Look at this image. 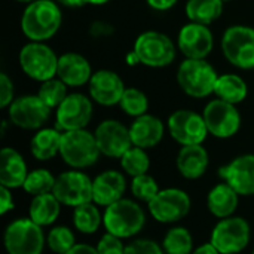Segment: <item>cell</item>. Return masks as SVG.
<instances>
[{
  "mask_svg": "<svg viewBox=\"0 0 254 254\" xmlns=\"http://www.w3.org/2000/svg\"><path fill=\"white\" fill-rule=\"evenodd\" d=\"M61 21L63 15L55 1L36 0L25 7L21 18V28L31 42H43L60 30Z\"/></svg>",
  "mask_w": 254,
  "mask_h": 254,
  "instance_id": "cell-1",
  "label": "cell"
},
{
  "mask_svg": "<svg viewBox=\"0 0 254 254\" xmlns=\"http://www.w3.org/2000/svg\"><path fill=\"white\" fill-rule=\"evenodd\" d=\"M146 225V214L140 204L132 199L122 198L109 205L103 214V226L112 235L122 240L135 237Z\"/></svg>",
  "mask_w": 254,
  "mask_h": 254,
  "instance_id": "cell-2",
  "label": "cell"
},
{
  "mask_svg": "<svg viewBox=\"0 0 254 254\" xmlns=\"http://www.w3.org/2000/svg\"><path fill=\"white\" fill-rule=\"evenodd\" d=\"M60 155L73 170H83L92 167L98 161L101 152L94 134L86 129H76L63 132Z\"/></svg>",
  "mask_w": 254,
  "mask_h": 254,
  "instance_id": "cell-3",
  "label": "cell"
},
{
  "mask_svg": "<svg viewBox=\"0 0 254 254\" xmlns=\"http://www.w3.org/2000/svg\"><path fill=\"white\" fill-rule=\"evenodd\" d=\"M219 76L214 67L205 60H185L177 71L180 88L193 98H205L214 92Z\"/></svg>",
  "mask_w": 254,
  "mask_h": 254,
  "instance_id": "cell-4",
  "label": "cell"
},
{
  "mask_svg": "<svg viewBox=\"0 0 254 254\" xmlns=\"http://www.w3.org/2000/svg\"><path fill=\"white\" fill-rule=\"evenodd\" d=\"M7 254H42L46 238L42 226L36 225L30 217L16 219L7 225L3 237Z\"/></svg>",
  "mask_w": 254,
  "mask_h": 254,
  "instance_id": "cell-5",
  "label": "cell"
},
{
  "mask_svg": "<svg viewBox=\"0 0 254 254\" xmlns=\"http://www.w3.org/2000/svg\"><path fill=\"white\" fill-rule=\"evenodd\" d=\"M134 54L147 67H165L176 58V46L171 39L159 31H144L134 43Z\"/></svg>",
  "mask_w": 254,
  "mask_h": 254,
  "instance_id": "cell-6",
  "label": "cell"
},
{
  "mask_svg": "<svg viewBox=\"0 0 254 254\" xmlns=\"http://www.w3.org/2000/svg\"><path fill=\"white\" fill-rule=\"evenodd\" d=\"M250 225L243 217L222 219L211 231L210 243L220 254H238L247 249L250 243Z\"/></svg>",
  "mask_w": 254,
  "mask_h": 254,
  "instance_id": "cell-7",
  "label": "cell"
},
{
  "mask_svg": "<svg viewBox=\"0 0 254 254\" xmlns=\"http://www.w3.org/2000/svg\"><path fill=\"white\" fill-rule=\"evenodd\" d=\"M19 65L31 79L46 82L57 76L58 57L42 42H31L19 51Z\"/></svg>",
  "mask_w": 254,
  "mask_h": 254,
  "instance_id": "cell-8",
  "label": "cell"
},
{
  "mask_svg": "<svg viewBox=\"0 0 254 254\" xmlns=\"http://www.w3.org/2000/svg\"><path fill=\"white\" fill-rule=\"evenodd\" d=\"M92 183L94 180L80 170H68L57 177L52 193L61 205L76 208L82 204L92 202Z\"/></svg>",
  "mask_w": 254,
  "mask_h": 254,
  "instance_id": "cell-9",
  "label": "cell"
},
{
  "mask_svg": "<svg viewBox=\"0 0 254 254\" xmlns=\"http://www.w3.org/2000/svg\"><path fill=\"white\" fill-rule=\"evenodd\" d=\"M150 216L164 225L183 220L190 211V196L176 188L159 190V193L147 204Z\"/></svg>",
  "mask_w": 254,
  "mask_h": 254,
  "instance_id": "cell-10",
  "label": "cell"
},
{
  "mask_svg": "<svg viewBox=\"0 0 254 254\" xmlns=\"http://www.w3.org/2000/svg\"><path fill=\"white\" fill-rule=\"evenodd\" d=\"M226 60L240 68H254V28L246 25L229 27L222 37Z\"/></svg>",
  "mask_w": 254,
  "mask_h": 254,
  "instance_id": "cell-11",
  "label": "cell"
},
{
  "mask_svg": "<svg viewBox=\"0 0 254 254\" xmlns=\"http://www.w3.org/2000/svg\"><path fill=\"white\" fill-rule=\"evenodd\" d=\"M202 116L208 132L217 138H231L240 131L241 115L235 104H231L220 98L213 100L204 109Z\"/></svg>",
  "mask_w": 254,
  "mask_h": 254,
  "instance_id": "cell-12",
  "label": "cell"
},
{
  "mask_svg": "<svg viewBox=\"0 0 254 254\" xmlns=\"http://www.w3.org/2000/svg\"><path fill=\"white\" fill-rule=\"evenodd\" d=\"M168 131L171 137L182 146L202 144L210 134L204 116L192 110L174 112L168 119Z\"/></svg>",
  "mask_w": 254,
  "mask_h": 254,
  "instance_id": "cell-13",
  "label": "cell"
},
{
  "mask_svg": "<svg viewBox=\"0 0 254 254\" xmlns=\"http://www.w3.org/2000/svg\"><path fill=\"white\" fill-rule=\"evenodd\" d=\"M51 109L39 95H24L13 100L9 106V119L22 129H39L45 125Z\"/></svg>",
  "mask_w": 254,
  "mask_h": 254,
  "instance_id": "cell-14",
  "label": "cell"
},
{
  "mask_svg": "<svg viewBox=\"0 0 254 254\" xmlns=\"http://www.w3.org/2000/svg\"><path fill=\"white\" fill-rule=\"evenodd\" d=\"M95 140L101 155L121 159L124 153L132 147L129 128L115 119L103 121L95 129Z\"/></svg>",
  "mask_w": 254,
  "mask_h": 254,
  "instance_id": "cell-15",
  "label": "cell"
},
{
  "mask_svg": "<svg viewBox=\"0 0 254 254\" xmlns=\"http://www.w3.org/2000/svg\"><path fill=\"white\" fill-rule=\"evenodd\" d=\"M92 118V103L83 94H70L57 107V129L76 131L85 129Z\"/></svg>",
  "mask_w": 254,
  "mask_h": 254,
  "instance_id": "cell-16",
  "label": "cell"
},
{
  "mask_svg": "<svg viewBox=\"0 0 254 254\" xmlns=\"http://www.w3.org/2000/svg\"><path fill=\"white\" fill-rule=\"evenodd\" d=\"M225 183L234 188L240 196L254 195V155H241L219 170Z\"/></svg>",
  "mask_w": 254,
  "mask_h": 254,
  "instance_id": "cell-17",
  "label": "cell"
},
{
  "mask_svg": "<svg viewBox=\"0 0 254 254\" xmlns=\"http://www.w3.org/2000/svg\"><path fill=\"white\" fill-rule=\"evenodd\" d=\"M179 48L186 58L204 60L213 49V34L204 24H186L179 33Z\"/></svg>",
  "mask_w": 254,
  "mask_h": 254,
  "instance_id": "cell-18",
  "label": "cell"
},
{
  "mask_svg": "<svg viewBox=\"0 0 254 254\" xmlns=\"http://www.w3.org/2000/svg\"><path fill=\"white\" fill-rule=\"evenodd\" d=\"M125 89L119 74L112 70H98L89 80V94L101 106L119 104Z\"/></svg>",
  "mask_w": 254,
  "mask_h": 254,
  "instance_id": "cell-19",
  "label": "cell"
},
{
  "mask_svg": "<svg viewBox=\"0 0 254 254\" xmlns=\"http://www.w3.org/2000/svg\"><path fill=\"white\" fill-rule=\"evenodd\" d=\"M127 190L125 176L116 170L100 173L92 183V202L98 207L107 208L109 205L121 201Z\"/></svg>",
  "mask_w": 254,
  "mask_h": 254,
  "instance_id": "cell-20",
  "label": "cell"
},
{
  "mask_svg": "<svg viewBox=\"0 0 254 254\" xmlns=\"http://www.w3.org/2000/svg\"><path fill=\"white\" fill-rule=\"evenodd\" d=\"M57 76L67 86H82L85 83H89L92 77L91 64L80 54L76 52L64 54L58 58Z\"/></svg>",
  "mask_w": 254,
  "mask_h": 254,
  "instance_id": "cell-21",
  "label": "cell"
},
{
  "mask_svg": "<svg viewBox=\"0 0 254 254\" xmlns=\"http://www.w3.org/2000/svg\"><path fill=\"white\" fill-rule=\"evenodd\" d=\"M27 176V164L21 153L12 147H3L0 152V186L10 190L22 188Z\"/></svg>",
  "mask_w": 254,
  "mask_h": 254,
  "instance_id": "cell-22",
  "label": "cell"
},
{
  "mask_svg": "<svg viewBox=\"0 0 254 254\" xmlns=\"http://www.w3.org/2000/svg\"><path fill=\"white\" fill-rule=\"evenodd\" d=\"M165 127L162 121L152 115H141L134 119L129 127V134L132 140V146L141 149L155 147L164 137Z\"/></svg>",
  "mask_w": 254,
  "mask_h": 254,
  "instance_id": "cell-23",
  "label": "cell"
},
{
  "mask_svg": "<svg viewBox=\"0 0 254 254\" xmlns=\"http://www.w3.org/2000/svg\"><path fill=\"white\" fill-rule=\"evenodd\" d=\"M210 164L208 152L202 147V144H192V146H182L176 165L179 173L188 180L201 179Z\"/></svg>",
  "mask_w": 254,
  "mask_h": 254,
  "instance_id": "cell-24",
  "label": "cell"
},
{
  "mask_svg": "<svg viewBox=\"0 0 254 254\" xmlns=\"http://www.w3.org/2000/svg\"><path fill=\"white\" fill-rule=\"evenodd\" d=\"M240 204L238 192L228 183H220L214 186L207 196V208L217 219H228L237 211Z\"/></svg>",
  "mask_w": 254,
  "mask_h": 254,
  "instance_id": "cell-25",
  "label": "cell"
},
{
  "mask_svg": "<svg viewBox=\"0 0 254 254\" xmlns=\"http://www.w3.org/2000/svg\"><path fill=\"white\" fill-rule=\"evenodd\" d=\"M61 211V202L57 199V196L49 192L43 195L33 196L28 208V217L39 226H51L55 223Z\"/></svg>",
  "mask_w": 254,
  "mask_h": 254,
  "instance_id": "cell-26",
  "label": "cell"
},
{
  "mask_svg": "<svg viewBox=\"0 0 254 254\" xmlns=\"http://www.w3.org/2000/svg\"><path fill=\"white\" fill-rule=\"evenodd\" d=\"M63 132L57 128H42L39 129L30 143L31 155L39 161H48L60 153Z\"/></svg>",
  "mask_w": 254,
  "mask_h": 254,
  "instance_id": "cell-27",
  "label": "cell"
},
{
  "mask_svg": "<svg viewBox=\"0 0 254 254\" xmlns=\"http://www.w3.org/2000/svg\"><path fill=\"white\" fill-rule=\"evenodd\" d=\"M214 94L217 95V98L223 101H228L231 104H238L246 100L249 94V88L243 77L237 74H223L219 76L216 82Z\"/></svg>",
  "mask_w": 254,
  "mask_h": 254,
  "instance_id": "cell-28",
  "label": "cell"
},
{
  "mask_svg": "<svg viewBox=\"0 0 254 254\" xmlns=\"http://www.w3.org/2000/svg\"><path fill=\"white\" fill-rule=\"evenodd\" d=\"M223 3V0H188L186 15L192 22L208 25L222 15Z\"/></svg>",
  "mask_w": 254,
  "mask_h": 254,
  "instance_id": "cell-29",
  "label": "cell"
},
{
  "mask_svg": "<svg viewBox=\"0 0 254 254\" xmlns=\"http://www.w3.org/2000/svg\"><path fill=\"white\" fill-rule=\"evenodd\" d=\"M73 225L76 231L85 235L95 234L103 225V216L98 205L95 202H86L76 207L73 210Z\"/></svg>",
  "mask_w": 254,
  "mask_h": 254,
  "instance_id": "cell-30",
  "label": "cell"
},
{
  "mask_svg": "<svg viewBox=\"0 0 254 254\" xmlns=\"http://www.w3.org/2000/svg\"><path fill=\"white\" fill-rule=\"evenodd\" d=\"M162 249L165 254H192L193 238L186 228L176 226L171 228L164 237Z\"/></svg>",
  "mask_w": 254,
  "mask_h": 254,
  "instance_id": "cell-31",
  "label": "cell"
},
{
  "mask_svg": "<svg viewBox=\"0 0 254 254\" xmlns=\"http://www.w3.org/2000/svg\"><path fill=\"white\" fill-rule=\"evenodd\" d=\"M121 167L131 177L147 174L150 168V159L146 153V149H141L137 146H132L131 149H128L121 158Z\"/></svg>",
  "mask_w": 254,
  "mask_h": 254,
  "instance_id": "cell-32",
  "label": "cell"
},
{
  "mask_svg": "<svg viewBox=\"0 0 254 254\" xmlns=\"http://www.w3.org/2000/svg\"><path fill=\"white\" fill-rule=\"evenodd\" d=\"M55 180H57V177H54L49 170L37 168V170H33V171L28 173L22 189L28 195H33V196L49 193V192L54 190Z\"/></svg>",
  "mask_w": 254,
  "mask_h": 254,
  "instance_id": "cell-33",
  "label": "cell"
},
{
  "mask_svg": "<svg viewBox=\"0 0 254 254\" xmlns=\"http://www.w3.org/2000/svg\"><path fill=\"white\" fill-rule=\"evenodd\" d=\"M39 98L49 107H60V104L67 98V85L61 79H49L42 83L39 92Z\"/></svg>",
  "mask_w": 254,
  "mask_h": 254,
  "instance_id": "cell-34",
  "label": "cell"
},
{
  "mask_svg": "<svg viewBox=\"0 0 254 254\" xmlns=\"http://www.w3.org/2000/svg\"><path fill=\"white\" fill-rule=\"evenodd\" d=\"M119 106L128 116L138 118L141 115H146L147 107H149V100L143 91L137 88H128L125 89Z\"/></svg>",
  "mask_w": 254,
  "mask_h": 254,
  "instance_id": "cell-35",
  "label": "cell"
},
{
  "mask_svg": "<svg viewBox=\"0 0 254 254\" xmlns=\"http://www.w3.org/2000/svg\"><path fill=\"white\" fill-rule=\"evenodd\" d=\"M46 244L55 254H65L76 246L74 234L67 226H55L49 231Z\"/></svg>",
  "mask_w": 254,
  "mask_h": 254,
  "instance_id": "cell-36",
  "label": "cell"
},
{
  "mask_svg": "<svg viewBox=\"0 0 254 254\" xmlns=\"http://www.w3.org/2000/svg\"><path fill=\"white\" fill-rule=\"evenodd\" d=\"M159 186L158 182L149 176V174H143V176H137L132 177L131 182V193L134 195V198L137 201L146 202L149 204L158 193H159Z\"/></svg>",
  "mask_w": 254,
  "mask_h": 254,
  "instance_id": "cell-37",
  "label": "cell"
},
{
  "mask_svg": "<svg viewBox=\"0 0 254 254\" xmlns=\"http://www.w3.org/2000/svg\"><path fill=\"white\" fill-rule=\"evenodd\" d=\"M98 254H125V247L122 243V238L112 235V234H104L98 244L95 246Z\"/></svg>",
  "mask_w": 254,
  "mask_h": 254,
  "instance_id": "cell-38",
  "label": "cell"
},
{
  "mask_svg": "<svg viewBox=\"0 0 254 254\" xmlns=\"http://www.w3.org/2000/svg\"><path fill=\"white\" fill-rule=\"evenodd\" d=\"M125 254H165L162 246L152 240H135L125 247Z\"/></svg>",
  "mask_w": 254,
  "mask_h": 254,
  "instance_id": "cell-39",
  "label": "cell"
},
{
  "mask_svg": "<svg viewBox=\"0 0 254 254\" xmlns=\"http://www.w3.org/2000/svg\"><path fill=\"white\" fill-rule=\"evenodd\" d=\"M13 101V83L6 73H0V107H7Z\"/></svg>",
  "mask_w": 254,
  "mask_h": 254,
  "instance_id": "cell-40",
  "label": "cell"
},
{
  "mask_svg": "<svg viewBox=\"0 0 254 254\" xmlns=\"http://www.w3.org/2000/svg\"><path fill=\"white\" fill-rule=\"evenodd\" d=\"M12 208H13L12 190L4 186H0V214L4 216Z\"/></svg>",
  "mask_w": 254,
  "mask_h": 254,
  "instance_id": "cell-41",
  "label": "cell"
},
{
  "mask_svg": "<svg viewBox=\"0 0 254 254\" xmlns=\"http://www.w3.org/2000/svg\"><path fill=\"white\" fill-rule=\"evenodd\" d=\"M113 33V27L107 22H94L91 25V34L94 37H104V36H110Z\"/></svg>",
  "mask_w": 254,
  "mask_h": 254,
  "instance_id": "cell-42",
  "label": "cell"
},
{
  "mask_svg": "<svg viewBox=\"0 0 254 254\" xmlns=\"http://www.w3.org/2000/svg\"><path fill=\"white\" fill-rule=\"evenodd\" d=\"M146 1L149 3L150 7L156 10H168L177 3V0H146Z\"/></svg>",
  "mask_w": 254,
  "mask_h": 254,
  "instance_id": "cell-43",
  "label": "cell"
},
{
  "mask_svg": "<svg viewBox=\"0 0 254 254\" xmlns=\"http://www.w3.org/2000/svg\"><path fill=\"white\" fill-rule=\"evenodd\" d=\"M65 254H98L97 247L89 244H76L71 250H68Z\"/></svg>",
  "mask_w": 254,
  "mask_h": 254,
  "instance_id": "cell-44",
  "label": "cell"
},
{
  "mask_svg": "<svg viewBox=\"0 0 254 254\" xmlns=\"http://www.w3.org/2000/svg\"><path fill=\"white\" fill-rule=\"evenodd\" d=\"M192 254H220V252L211 243H207V244H202L198 249H195Z\"/></svg>",
  "mask_w": 254,
  "mask_h": 254,
  "instance_id": "cell-45",
  "label": "cell"
},
{
  "mask_svg": "<svg viewBox=\"0 0 254 254\" xmlns=\"http://www.w3.org/2000/svg\"><path fill=\"white\" fill-rule=\"evenodd\" d=\"M60 4H64L67 7H79L86 3V0H57Z\"/></svg>",
  "mask_w": 254,
  "mask_h": 254,
  "instance_id": "cell-46",
  "label": "cell"
},
{
  "mask_svg": "<svg viewBox=\"0 0 254 254\" xmlns=\"http://www.w3.org/2000/svg\"><path fill=\"white\" fill-rule=\"evenodd\" d=\"M107 1H110V0H86V3H89V4H97V6L106 4Z\"/></svg>",
  "mask_w": 254,
  "mask_h": 254,
  "instance_id": "cell-47",
  "label": "cell"
},
{
  "mask_svg": "<svg viewBox=\"0 0 254 254\" xmlns=\"http://www.w3.org/2000/svg\"><path fill=\"white\" fill-rule=\"evenodd\" d=\"M15 1H19V3H33L36 0H15Z\"/></svg>",
  "mask_w": 254,
  "mask_h": 254,
  "instance_id": "cell-48",
  "label": "cell"
},
{
  "mask_svg": "<svg viewBox=\"0 0 254 254\" xmlns=\"http://www.w3.org/2000/svg\"><path fill=\"white\" fill-rule=\"evenodd\" d=\"M223 1H231V0H223Z\"/></svg>",
  "mask_w": 254,
  "mask_h": 254,
  "instance_id": "cell-49",
  "label": "cell"
},
{
  "mask_svg": "<svg viewBox=\"0 0 254 254\" xmlns=\"http://www.w3.org/2000/svg\"><path fill=\"white\" fill-rule=\"evenodd\" d=\"M252 254H254V250H253V253H252Z\"/></svg>",
  "mask_w": 254,
  "mask_h": 254,
  "instance_id": "cell-50",
  "label": "cell"
}]
</instances>
